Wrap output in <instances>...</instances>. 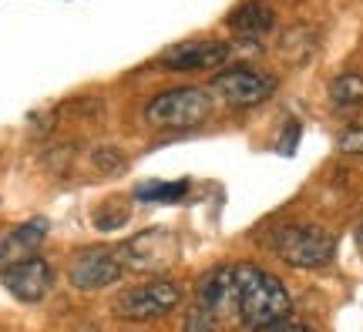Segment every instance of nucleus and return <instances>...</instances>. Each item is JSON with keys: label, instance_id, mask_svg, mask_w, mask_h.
Returning a JSON list of instances; mask_svg holds the SVG:
<instances>
[{"label": "nucleus", "instance_id": "f257e3e1", "mask_svg": "<svg viewBox=\"0 0 363 332\" xmlns=\"http://www.w3.org/2000/svg\"><path fill=\"white\" fill-rule=\"evenodd\" d=\"M239 275V322L252 332H266L289 319L293 299L272 272L256 265H235Z\"/></svg>", "mask_w": 363, "mask_h": 332}, {"label": "nucleus", "instance_id": "f03ea898", "mask_svg": "<svg viewBox=\"0 0 363 332\" xmlns=\"http://www.w3.org/2000/svg\"><path fill=\"white\" fill-rule=\"evenodd\" d=\"M212 111V98L202 88H175L162 91L145 104V121L158 131H185L202 125Z\"/></svg>", "mask_w": 363, "mask_h": 332}, {"label": "nucleus", "instance_id": "7ed1b4c3", "mask_svg": "<svg viewBox=\"0 0 363 332\" xmlns=\"http://www.w3.org/2000/svg\"><path fill=\"white\" fill-rule=\"evenodd\" d=\"M272 245H276L279 258L293 268H323L337 252L333 235L320 225H286L276 231Z\"/></svg>", "mask_w": 363, "mask_h": 332}, {"label": "nucleus", "instance_id": "20e7f679", "mask_svg": "<svg viewBox=\"0 0 363 332\" xmlns=\"http://www.w3.org/2000/svg\"><path fill=\"white\" fill-rule=\"evenodd\" d=\"M182 289L169 279H155L145 282V285H135V289H125V292L115 299V316L128 322H148V319H162L169 316L172 309L179 306Z\"/></svg>", "mask_w": 363, "mask_h": 332}, {"label": "nucleus", "instance_id": "39448f33", "mask_svg": "<svg viewBox=\"0 0 363 332\" xmlns=\"http://www.w3.org/2000/svg\"><path fill=\"white\" fill-rule=\"evenodd\" d=\"M118 258L131 272H162L179 258V239L169 229H145L118 248Z\"/></svg>", "mask_w": 363, "mask_h": 332}, {"label": "nucleus", "instance_id": "423d86ee", "mask_svg": "<svg viewBox=\"0 0 363 332\" xmlns=\"http://www.w3.org/2000/svg\"><path fill=\"white\" fill-rule=\"evenodd\" d=\"M212 91L229 108H256L276 94V77L266 71H252V67H233V71L216 74Z\"/></svg>", "mask_w": 363, "mask_h": 332}, {"label": "nucleus", "instance_id": "0eeeda50", "mask_svg": "<svg viewBox=\"0 0 363 332\" xmlns=\"http://www.w3.org/2000/svg\"><path fill=\"white\" fill-rule=\"evenodd\" d=\"M121 258L118 248H84L74 262H71V285L78 292H98L108 289L121 279Z\"/></svg>", "mask_w": 363, "mask_h": 332}, {"label": "nucleus", "instance_id": "6e6552de", "mask_svg": "<svg viewBox=\"0 0 363 332\" xmlns=\"http://www.w3.org/2000/svg\"><path fill=\"white\" fill-rule=\"evenodd\" d=\"M229 54L233 47L219 40H182V44H172L169 51H162L158 64L169 71H212L225 64Z\"/></svg>", "mask_w": 363, "mask_h": 332}, {"label": "nucleus", "instance_id": "1a4fd4ad", "mask_svg": "<svg viewBox=\"0 0 363 332\" xmlns=\"http://www.w3.org/2000/svg\"><path fill=\"white\" fill-rule=\"evenodd\" d=\"M0 279L7 285V292L21 302H40L44 295L51 292L54 285V268L44 258H24V262H13L0 272Z\"/></svg>", "mask_w": 363, "mask_h": 332}, {"label": "nucleus", "instance_id": "9d476101", "mask_svg": "<svg viewBox=\"0 0 363 332\" xmlns=\"http://www.w3.org/2000/svg\"><path fill=\"white\" fill-rule=\"evenodd\" d=\"M199 306L216 312L219 319H239V275L233 265L212 268L206 279L199 282Z\"/></svg>", "mask_w": 363, "mask_h": 332}, {"label": "nucleus", "instance_id": "9b49d317", "mask_svg": "<svg viewBox=\"0 0 363 332\" xmlns=\"http://www.w3.org/2000/svg\"><path fill=\"white\" fill-rule=\"evenodd\" d=\"M44 239H48V222L44 218H30V222H21L13 229L0 231V268L34 258L38 248L44 245Z\"/></svg>", "mask_w": 363, "mask_h": 332}, {"label": "nucleus", "instance_id": "f8f14e48", "mask_svg": "<svg viewBox=\"0 0 363 332\" xmlns=\"http://www.w3.org/2000/svg\"><path fill=\"white\" fill-rule=\"evenodd\" d=\"M272 24H276V13H272V7L262 4V0H249V4L235 7V11L229 13V27H233L235 34H242V38H259Z\"/></svg>", "mask_w": 363, "mask_h": 332}, {"label": "nucleus", "instance_id": "ddd939ff", "mask_svg": "<svg viewBox=\"0 0 363 332\" xmlns=\"http://www.w3.org/2000/svg\"><path fill=\"white\" fill-rule=\"evenodd\" d=\"M330 101L337 108H360L363 104V74L347 71L330 81Z\"/></svg>", "mask_w": 363, "mask_h": 332}, {"label": "nucleus", "instance_id": "4468645a", "mask_svg": "<svg viewBox=\"0 0 363 332\" xmlns=\"http://www.w3.org/2000/svg\"><path fill=\"white\" fill-rule=\"evenodd\" d=\"M185 332H222V319L216 312H208L206 306L195 302L192 312L185 316Z\"/></svg>", "mask_w": 363, "mask_h": 332}, {"label": "nucleus", "instance_id": "2eb2a0df", "mask_svg": "<svg viewBox=\"0 0 363 332\" xmlns=\"http://www.w3.org/2000/svg\"><path fill=\"white\" fill-rule=\"evenodd\" d=\"M185 181H172V185H145V188H138V198H145V202H172V198H182L185 195Z\"/></svg>", "mask_w": 363, "mask_h": 332}, {"label": "nucleus", "instance_id": "dca6fc26", "mask_svg": "<svg viewBox=\"0 0 363 332\" xmlns=\"http://www.w3.org/2000/svg\"><path fill=\"white\" fill-rule=\"evenodd\" d=\"M337 148L343 154H363V128H347L337 138Z\"/></svg>", "mask_w": 363, "mask_h": 332}, {"label": "nucleus", "instance_id": "f3484780", "mask_svg": "<svg viewBox=\"0 0 363 332\" xmlns=\"http://www.w3.org/2000/svg\"><path fill=\"white\" fill-rule=\"evenodd\" d=\"M266 332H313L310 326H303V322H279V326H272V329H266Z\"/></svg>", "mask_w": 363, "mask_h": 332}, {"label": "nucleus", "instance_id": "a211bd4d", "mask_svg": "<svg viewBox=\"0 0 363 332\" xmlns=\"http://www.w3.org/2000/svg\"><path fill=\"white\" fill-rule=\"evenodd\" d=\"M357 242H360V252H363V225H360V231H357Z\"/></svg>", "mask_w": 363, "mask_h": 332}]
</instances>
